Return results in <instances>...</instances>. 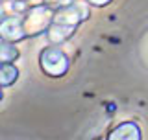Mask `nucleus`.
Segmentation results:
<instances>
[{"label": "nucleus", "mask_w": 148, "mask_h": 140, "mask_svg": "<svg viewBox=\"0 0 148 140\" xmlns=\"http://www.w3.org/2000/svg\"><path fill=\"white\" fill-rule=\"evenodd\" d=\"M85 18H89V7L83 2H71L67 6H61L58 11L54 13V22L48 28L46 35L48 41L54 44L63 43V41L71 39L76 31V28L80 22H83Z\"/></svg>", "instance_id": "1"}, {"label": "nucleus", "mask_w": 148, "mask_h": 140, "mask_svg": "<svg viewBox=\"0 0 148 140\" xmlns=\"http://www.w3.org/2000/svg\"><path fill=\"white\" fill-rule=\"evenodd\" d=\"M54 13L56 11L50 6H46V4H41V6L28 9L24 18H22L26 37H35V35L48 31V28L54 22Z\"/></svg>", "instance_id": "2"}, {"label": "nucleus", "mask_w": 148, "mask_h": 140, "mask_svg": "<svg viewBox=\"0 0 148 140\" xmlns=\"http://www.w3.org/2000/svg\"><path fill=\"white\" fill-rule=\"evenodd\" d=\"M39 61H41V68L45 70V74H48L52 77H59L69 70V57L56 46L43 50Z\"/></svg>", "instance_id": "3"}, {"label": "nucleus", "mask_w": 148, "mask_h": 140, "mask_svg": "<svg viewBox=\"0 0 148 140\" xmlns=\"http://www.w3.org/2000/svg\"><path fill=\"white\" fill-rule=\"evenodd\" d=\"M0 39L6 43H18L26 39V31L22 18L18 17H6L0 20Z\"/></svg>", "instance_id": "4"}, {"label": "nucleus", "mask_w": 148, "mask_h": 140, "mask_svg": "<svg viewBox=\"0 0 148 140\" xmlns=\"http://www.w3.org/2000/svg\"><path fill=\"white\" fill-rule=\"evenodd\" d=\"M108 140H141V129L135 122H124L109 133Z\"/></svg>", "instance_id": "5"}, {"label": "nucleus", "mask_w": 148, "mask_h": 140, "mask_svg": "<svg viewBox=\"0 0 148 140\" xmlns=\"http://www.w3.org/2000/svg\"><path fill=\"white\" fill-rule=\"evenodd\" d=\"M18 77V70L13 67L11 63L0 65V87H9L17 81Z\"/></svg>", "instance_id": "6"}, {"label": "nucleus", "mask_w": 148, "mask_h": 140, "mask_svg": "<svg viewBox=\"0 0 148 140\" xmlns=\"http://www.w3.org/2000/svg\"><path fill=\"white\" fill-rule=\"evenodd\" d=\"M18 57V50L13 46L11 43H0V65H6V63H13Z\"/></svg>", "instance_id": "7"}, {"label": "nucleus", "mask_w": 148, "mask_h": 140, "mask_svg": "<svg viewBox=\"0 0 148 140\" xmlns=\"http://www.w3.org/2000/svg\"><path fill=\"white\" fill-rule=\"evenodd\" d=\"M41 4H46V0H15L11 4V9L15 13H26L28 9L35 7V6H41Z\"/></svg>", "instance_id": "8"}, {"label": "nucleus", "mask_w": 148, "mask_h": 140, "mask_svg": "<svg viewBox=\"0 0 148 140\" xmlns=\"http://www.w3.org/2000/svg\"><path fill=\"white\" fill-rule=\"evenodd\" d=\"M87 4H92V6L96 7H102V6H108V4H111L113 0H85Z\"/></svg>", "instance_id": "9"}, {"label": "nucleus", "mask_w": 148, "mask_h": 140, "mask_svg": "<svg viewBox=\"0 0 148 140\" xmlns=\"http://www.w3.org/2000/svg\"><path fill=\"white\" fill-rule=\"evenodd\" d=\"M4 15V7H2V0H0V17Z\"/></svg>", "instance_id": "10"}, {"label": "nucleus", "mask_w": 148, "mask_h": 140, "mask_svg": "<svg viewBox=\"0 0 148 140\" xmlns=\"http://www.w3.org/2000/svg\"><path fill=\"white\" fill-rule=\"evenodd\" d=\"M0 100H2V88H0Z\"/></svg>", "instance_id": "11"}]
</instances>
